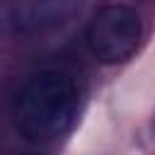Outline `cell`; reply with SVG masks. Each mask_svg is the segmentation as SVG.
<instances>
[{"mask_svg":"<svg viewBox=\"0 0 155 155\" xmlns=\"http://www.w3.org/2000/svg\"><path fill=\"white\" fill-rule=\"evenodd\" d=\"M80 85L65 70H39L31 75L15 102V128L34 145L58 140L78 121Z\"/></svg>","mask_w":155,"mask_h":155,"instance_id":"1","label":"cell"},{"mask_svg":"<svg viewBox=\"0 0 155 155\" xmlns=\"http://www.w3.org/2000/svg\"><path fill=\"white\" fill-rule=\"evenodd\" d=\"M143 41V19L128 5H104L87 24L85 44L90 53L107 65L126 63Z\"/></svg>","mask_w":155,"mask_h":155,"instance_id":"2","label":"cell"},{"mask_svg":"<svg viewBox=\"0 0 155 155\" xmlns=\"http://www.w3.org/2000/svg\"><path fill=\"white\" fill-rule=\"evenodd\" d=\"M80 5L75 2H17L5 7V24L15 34H36L70 19Z\"/></svg>","mask_w":155,"mask_h":155,"instance_id":"3","label":"cell"},{"mask_svg":"<svg viewBox=\"0 0 155 155\" xmlns=\"http://www.w3.org/2000/svg\"><path fill=\"white\" fill-rule=\"evenodd\" d=\"M17 155H44V153H36V150H24V153H17Z\"/></svg>","mask_w":155,"mask_h":155,"instance_id":"4","label":"cell"}]
</instances>
